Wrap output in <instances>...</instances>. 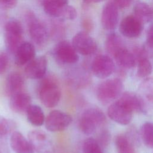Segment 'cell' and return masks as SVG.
Segmentation results:
<instances>
[{"mask_svg": "<svg viewBox=\"0 0 153 153\" xmlns=\"http://www.w3.org/2000/svg\"><path fill=\"white\" fill-rule=\"evenodd\" d=\"M104 0H84V2L85 4H93V3H97V2H102Z\"/></svg>", "mask_w": 153, "mask_h": 153, "instance_id": "37", "label": "cell"}, {"mask_svg": "<svg viewBox=\"0 0 153 153\" xmlns=\"http://www.w3.org/2000/svg\"><path fill=\"white\" fill-rule=\"evenodd\" d=\"M114 1L118 8H124L128 7L132 2L133 0H114Z\"/></svg>", "mask_w": 153, "mask_h": 153, "instance_id": "36", "label": "cell"}, {"mask_svg": "<svg viewBox=\"0 0 153 153\" xmlns=\"http://www.w3.org/2000/svg\"><path fill=\"white\" fill-rule=\"evenodd\" d=\"M134 16L142 23L149 22L153 19V10L146 3L141 1H137L133 7Z\"/></svg>", "mask_w": 153, "mask_h": 153, "instance_id": "22", "label": "cell"}, {"mask_svg": "<svg viewBox=\"0 0 153 153\" xmlns=\"http://www.w3.org/2000/svg\"><path fill=\"white\" fill-rule=\"evenodd\" d=\"M26 116L27 121L33 126H41L45 123L44 113L38 105H31L26 111Z\"/></svg>", "mask_w": 153, "mask_h": 153, "instance_id": "23", "label": "cell"}, {"mask_svg": "<svg viewBox=\"0 0 153 153\" xmlns=\"http://www.w3.org/2000/svg\"><path fill=\"white\" fill-rule=\"evenodd\" d=\"M146 43L149 47L153 48V24L148 29L146 33Z\"/></svg>", "mask_w": 153, "mask_h": 153, "instance_id": "35", "label": "cell"}, {"mask_svg": "<svg viewBox=\"0 0 153 153\" xmlns=\"http://www.w3.org/2000/svg\"><path fill=\"white\" fill-rule=\"evenodd\" d=\"M0 153H1V151H0Z\"/></svg>", "mask_w": 153, "mask_h": 153, "instance_id": "39", "label": "cell"}, {"mask_svg": "<svg viewBox=\"0 0 153 153\" xmlns=\"http://www.w3.org/2000/svg\"><path fill=\"white\" fill-rule=\"evenodd\" d=\"M91 69L94 76L99 78H106L114 71L115 65L112 59L106 55H99L92 62Z\"/></svg>", "mask_w": 153, "mask_h": 153, "instance_id": "11", "label": "cell"}, {"mask_svg": "<svg viewBox=\"0 0 153 153\" xmlns=\"http://www.w3.org/2000/svg\"><path fill=\"white\" fill-rule=\"evenodd\" d=\"M16 127L15 123L10 120L0 116V144H5L8 137L11 136Z\"/></svg>", "mask_w": 153, "mask_h": 153, "instance_id": "24", "label": "cell"}, {"mask_svg": "<svg viewBox=\"0 0 153 153\" xmlns=\"http://www.w3.org/2000/svg\"><path fill=\"white\" fill-rule=\"evenodd\" d=\"M72 44L78 53L84 56L90 55L97 50V44L94 39L83 31L79 32L74 36Z\"/></svg>", "mask_w": 153, "mask_h": 153, "instance_id": "8", "label": "cell"}, {"mask_svg": "<svg viewBox=\"0 0 153 153\" xmlns=\"http://www.w3.org/2000/svg\"><path fill=\"white\" fill-rule=\"evenodd\" d=\"M10 145L15 153H34L28 139L18 131H14L11 134Z\"/></svg>", "mask_w": 153, "mask_h": 153, "instance_id": "16", "label": "cell"}, {"mask_svg": "<svg viewBox=\"0 0 153 153\" xmlns=\"http://www.w3.org/2000/svg\"><path fill=\"white\" fill-rule=\"evenodd\" d=\"M47 66V61L45 56H41L33 59L27 63L25 72L30 79H42L45 75Z\"/></svg>", "mask_w": 153, "mask_h": 153, "instance_id": "13", "label": "cell"}, {"mask_svg": "<svg viewBox=\"0 0 153 153\" xmlns=\"http://www.w3.org/2000/svg\"><path fill=\"white\" fill-rule=\"evenodd\" d=\"M8 56L5 52H0V75L4 74L8 65Z\"/></svg>", "mask_w": 153, "mask_h": 153, "instance_id": "32", "label": "cell"}, {"mask_svg": "<svg viewBox=\"0 0 153 153\" xmlns=\"http://www.w3.org/2000/svg\"><path fill=\"white\" fill-rule=\"evenodd\" d=\"M136 54L138 60V66L137 74L140 78L148 76L152 72V65L148 59L146 52L144 50L137 48L136 50Z\"/></svg>", "mask_w": 153, "mask_h": 153, "instance_id": "21", "label": "cell"}, {"mask_svg": "<svg viewBox=\"0 0 153 153\" xmlns=\"http://www.w3.org/2000/svg\"><path fill=\"white\" fill-rule=\"evenodd\" d=\"M23 28L20 22L11 19L5 25V44L8 50L15 54L19 47L23 42Z\"/></svg>", "mask_w": 153, "mask_h": 153, "instance_id": "3", "label": "cell"}, {"mask_svg": "<svg viewBox=\"0 0 153 153\" xmlns=\"http://www.w3.org/2000/svg\"><path fill=\"white\" fill-rule=\"evenodd\" d=\"M124 46L122 39L116 33H112L108 36L105 41V48L112 56L118 49Z\"/></svg>", "mask_w": 153, "mask_h": 153, "instance_id": "28", "label": "cell"}, {"mask_svg": "<svg viewBox=\"0 0 153 153\" xmlns=\"http://www.w3.org/2000/svg\"><path fill=\"white\" fill-rule=\"evenodd\" d=\"M15 63L22 66L27 64L35 56V48L29 42H23L17 48L15 53Z\"/></svg>", "mask_w": 153, "mask_h": 153, "instance_id": "18", "label": "cell"}, {"mask_svg": "<svg viewBox=\"0 0 153 153\" xmlns=\"http://www.w3.org/2000/svg\"><path fill=\"white\" fill-rule=\"evenodd\" d=\"M104 113L97 108H89L81 114L79 120L80 130L86 135H91L105 121Z\"/></svg>", "mask_w": 153, "mask_h": 153, "instance_id": "2", "label": "cell"}, {"mask_svg": "<svg viewBox=\"0 0 153 153\" xmlns=\"http://www.w3.org/2000/svg\"><path fill=\"white\" fill-rule=\"evenodd\" d=\"M142 23L134 16H128L121 20L120 25V31L126 37H137L142 31Z\"/></svg>", "mask_w": 153, "mask_h": 153, "instance_id": "14", "label": "cell"}, {"mask_svg": "<svg viewBox=\"0 0 153 153\" xmlns=\"http://www.w3.org/2000/svg\"><path fill=\"white\" fill-rule=\"evenodd\" d=\"M115 144L118 153H135L133 145L128 137L123 134L116 136Z\"/></svg>", "mask_w": 153, "mask_h": 153, "instance_id": "26", "label": "cell"}, {"mask_svg": "<svg viewBox=\"0 0 153 153\" xmlns=\"http://www.w3.org/2000/svg\"><path fill=\"white\" fill-rule=\"evenodd\" d=\"M118 7L114 2L106 3L102 10L101 22L105 29H114L118 22Z\"/></svg>", "mask_w": 153, "mask_h": 153, "instance_id": "15", "label": "cell"}, {"mask_svg": "<svg viewBox=\"0 0 153 153\" xmlns=\"http://www.w3.org/2000/svg\"><path fill=\"white\" fill-rule=\"evenodd\" d=\"M27 23L30 36L38 46H43L47 41L48 33L45 26L32 14L27 15Z\"/></svg>", "mask_w": 153, "mask_h": 153, "instance_id": "7", "label": "cell"}, {"mask_svg": "<svg viewBox=\"0 0 153 153\" xmlns=\"http://www.w3.org/2000/svg\"><path fill=\"white\" fill-rule=\"evenodd\" d=\"M24 85V79L22 75L17 72H12L7 76L5 89L7 94L11 96L18 92L22 91Z\"/></svg>", "mask_w": 153, "mask_h": 153, "instance_id": "19", "label": "cell"}, {"mask_svg": "<svg viewBox=\"0 0 153 153\" xmlns=\"http://www.w3.org/2000/svg\"><path fill=\"white\" fill-rule=\"evenodd\" d=\"M77 16V12L76 9L69 5H66L65 6L61 18L66 20H73L76 19Z\"/></svg>", "mask_w": 153, "mask_h": 153, "instance_id": "31", "label": "cell"}, {"mask_svg": "<svg viewBox=\"0 0 153 153\" xmlns=\"http://www.w3.org/2000/svg\"><path fill=\"white\" fill-rule=\"evenodd\" d=\"M27 139L34 151L37 153H54L55 149L52 140L41 130H35L29 132Z\"/></svg>", "mask_w": 153, "mask_h": 153, "instance_id": "5", "label": "cell"}, {"mask_svg": "<svg viewBox=\"0 0 153 153\" xmlns=\"http://www.w3.org/2000/svg\"><path fill=\"white\" fill-rule=\"evenodd\" d=\"M53 54L56 59L62 63L73 64L79 60L78 53L68 41L59 42L54 47Z\"/></svg>", "mask_w": 153, "mask_h": 153, "instance_id": "9", "label": "cell"}, {"mask_svg": "<svg viewBox=\"0 0 153 153\" xmlns=\"http://www.w3.org/2000/svg\"><path fill=\"white\" fill-rule=\"evenodd\" d=\"M72 117L63 111L53 110L45 118V126L47 130L52 132L65 130L71 124Z\"/></svg>", "mask_w": 153, "mask_h": 153, "instance_id": "6", "label": "cell"}, {"mask_svg": "<svg viewBox=\"0 0 153 153\" xmlns=\"http://www.w3.org/2000/svg\"><path fill=\"white\" fill-rule=\"evenodd\" d=\"M122 90L123 83L120 79H108L98 85L96 90V96L102 103H108L117 98Z\"/></svg>", "mask_w": 153, "mask_h": 153, "instance_id": "4", "label": "cell"}, {"mask_svg": "<svg viewBox=\"0 0 153 153\" xmlns=\"http://www.w3.org/2000/svg\"><path fill=\"white\" fill-rule=\"evenodd\" d=\"M17 4V0H0V8L4 10L12 9Z\"/></svg>", "mask_w": 153, "mask_h": 153, "instance_id": "33", "label": "cell"}, {"mask_svg": "<svg viewBox=\"0 0 153 153\" xmlns=\"http://www.w3.org/2000/svg\"><path fill=\"white\" fill-rule=\"evenodd\" d=\"M133 112H141V106L137 96L133 93L126 92L119 99Z\"/></svg>", "mask_w": 153, "mask_h": 153, "instance_id": "27", "label": "cell"}, {"mask_svg": "<svg viewBox=\"0 0 153 153\" xmlns=\"http://www.w3.org/2000/svg\"><path fill=\"white\" fill-rule=\"evenodd\" d=\"M109 134L106 131H103L101 133H100L99 136V140H97L99 145L102 146L106 145L109 142Z\"/></svg>", "mask_w": 153, "mask_h": 153, "instance_id": "34", "label": "cell"}, {"mask_svg": "<svg viewBox=\"0 0 153 153\" xmlns=\"http://www.w3.org/2000/svg\"><path fill=\"white\" fill-rule=\"evenodd\" d=\"M117 63L121 67L130 69L134 66L136 59L133 53L130 52L124 46L118 49L112 55Z\"/></svg>", "mask_w": 153, "mask_h": 153, "instance_id": "20", "label": "cell"}, {"mask_svg": "<svg viewBox=\"0 0 153 153\" xmlns=\"http://www.w3.org/2000/svg\"><path fill=\"white\" fill-rule=\"evenodd\" d=\"M44 10L48 16L61 18L65 5H62L55 0H43Z\"/></svg>", "mask_w": 153, "mask_h": 153, "instance_id": "25", "label": "cell"}, {"mask_svg": "<svg viewBox=\"0 0 153 153\" xmlns=\"http://www.w3.org/2000/svg\"><path fill=\"white\" fill-rule=\"evenodd\" d=\"M38 95L42 103L47 108L57 105L61 97L60 88L52 77H47L41 81L38 88Z\"/></svg>", "mask_w": 153, "mask_h": 153, "instance_id": "1", "label": "cell"}, {"mask_svg": "<svg viewBox=\"0 0 153 153\" xmlns=\"http://www.w3.org/2000/svg\"><path fill=\"white\" fill-rule=\"evenodd\" d=\"M141 106V112H153V78H147L140 84L137 95Z\"/></svg>", "mask_w": 153, "mask_h": 153, "instance_id": "12", "label": "cell"}, {"mask_svg": "<svg viewBox=\"0 0 153 153\" xmlns=\"http://www.w3.org/2000/svg\"><path fill=\"white\" fill-rule=\"evenodd\" d=\"M31 101L29 94L22 91L10 96V107L16 113L26 112L28 108L32 105Z\"/></svg>", "mask_w": 153, "mask_h": 153, "instance_id": "17", "label": "cell"}, {"mask_svg": "<svg viewBox=\"0 0 153 153\" xmlns=\"http://www.w3.org/2000/svg\"><path fill=\"white\" fill-rule=\"evenodd\" d=\"M83 153H103L98 142L93 137L87 138L82 145Z\"/></svg>", "mask_w": 153, "mask_h": 153, "instance_id": "30", "label": "cell"}, {"mask_svg": "<svg viewBox=\"0 0 153 153\" xmlns=\"http://www.w3.org/2000/svg\"><path fill=\"white\" fill-rule=\"evenodd\" d=\"M55 1L62 5H68L69 2V0H55Z\"/></svg>", "mask_w": 153, "mask_h": 153, "instance_id": "38", "label": "cell"}, {"mask_svg": "<svg viewBox=\"0 0 153 153\" xmlns=\"http://www.w3.org/2000/svg\"><path fill=\"white\" fill-rule=\"evenodd\" d=\"M143 142L148 147L153 148V123H145L140 129Z\"/></svg>", "mask_w": 153, "mask_h": 153, "instance_id": "29", "label": "cell"}, {"mask_svg": "<svg viewBox=\"0 0 153 153\" xmlns=\"http://www.w3.org/2000/svg\"><path fill=\"white\" fill-rule=\"evenodd\" d=\"M133 111L119 99L112 103L108 109V115L114 121L121 125L129 124L132 119Z\"/></svg>", "mask_w": 153, "mask_h": 153, "instance_id": "10", "label": "cell"}]
</instances>
